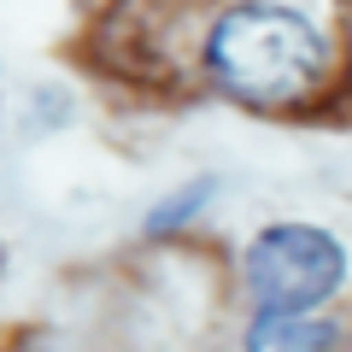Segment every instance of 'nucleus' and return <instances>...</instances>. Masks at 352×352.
Wrapping results in <instances>:
<instances>
[{
  "instance_id": "1",
  "label": "nucleus",
  "mask_w": 352,
  "mask_h": 352,
  "mask_svg": "<svg viewBox=\"0 0 352 352\" xmlns=\"http://www.w3.org/2000/svg\"><path fill=\"white\" fill-rule=\"evenodd\" d=\"M212 71L223 76L229 94L252 106H282L300 100L305 88L323 76V36L305 24L288 6H270V0H252L235 12L217 18L212 30Z\"/></svg>"
},
{
  "instance_id": "2",
  "label": "nucleus",
  "mask_w": 352,
  "mask_h": 352,
  "mask_svg": "<svg viewBox=\"0 0 352 352\" xmlns=\"http://www.w3.org/2000/svg\"><path fill=\"white\" fill-rule=\"evenodd\" d=\"M340 270H346L340 247L323 229H305V223L264 229L247 252V282L264 300V311H311L317 300L340 288Z\"/></svg>"
},
{
  "instance_id": "3",
  "label": "nucleus",
  "mask_w": 352,
  "mask_h": 352,
  "mask_svg": "<svg viewBox=\"0 0 352 352\" xmlns=\"http://www.w3.org/2000/svg\"><path fill=\"white\" fill-rule=\"evenodd\" d=\"M335 346V323L300 311H264L247 329V352H329Z\"/></svg>"
},
{
  "instance_id": "4",
  "label": "nucleus",
  "mask_w": 352,
  "mask_h": 352,
  "mask_svg": "<svg viewBox=\"0 0 352 352\" xmlns=\"http://www.w3.org/2000/svg\"><path fill=\"white\" fill-rule=\"evenodd\" d=\"M206 194H212V182H194L188 194H176V200L164 206V212H153V229H176V217H182V212H194V206H200Z\"/></svg>"
}]
</instances>
